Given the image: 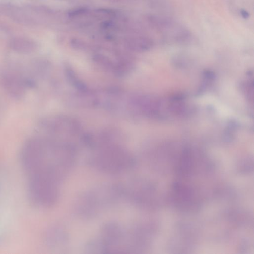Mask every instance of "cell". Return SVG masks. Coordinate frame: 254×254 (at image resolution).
Instances as JSON below:
<instances>
[{
    "label": "cell",
    "mask_w": 254,
    "mask_h": 254,
    "mask_svg": "<svg viewBox=\"0 0 254 254\" xmlns=\"http://www.w3.org/2000/svg\"><path fill=\"white\" fill-rule=\"evenodd\" d=\"M4 83L8 92L13 96L18 97L23 95L28 88L32 87L33 85L29 80L15 74L7 76Z\"/></svg>",
    "instance_id": "obj_4"
},
{
    "label": "cell",
    "mask_w": 254,
    "mask_h": 254,
    "mask_svg": "<svg viewBox=\"0 0 254 254\" xmlns=\"http://www.w3.org/2000/svg\"><path fill=\"white\" fill-rule=\"evenodd\" d=\"M66 230L61 226L56 227L50 232V243L54 246H63L67 242L68 236Z\"/></svg>",
    "instance_id": "obj_6"
},
{
    "label": "cell",
    "mask_w": 254,
    "mask_h": 254,
    "mask_svg": "<svg viewBox=\"0 0 254 254\" xmlns=\"http://www.w3.org/2000/svg\"><path fill=\"white\" fill-rule=\"evenodd\" d=\"M75 150L40 138H32L23 145L21 161L28 179L31 200L36 206L49 208L57 203L60 185L76 162Z\"/></svg>",
    "instance_id": "obj_1"
},
{
    "label": "cell",
    "mask_w": 254,
    "mask_h": 254,
    "mask_svg": "<svg viewBox=\"0 0 254 254\" xmlns=\"http://www.w3.org/2000/svg\"><path fill=\"white\" fill-rule=\"evenodd\" d=\"M88 12L86 7H80L74 8L68 12V16L70 18H76L85 15Z\"/></svg>",
    "instance_id": "obj_7"
},
{
    "label": "cell",
    "mask_w": 254,
    "mask_h": 254,
    "mask_svg": "<svg viewBox=\"0 0 254 254\" xmlns=\"http://www.w3.org/2000/svg\"><path fill=\"white\" fill-rule=\"evenodd\" d=\"M240 13L241 16L244 19H248L250 17L249 13L247 12V10H244V9H241L240 11Z\"/></svg>",
    "instance_id": "obj_8"
},
{
    "label": "cell",
    "mask_w": 254,
    "mask_h": 254,
    "mask_svg": "<svg viewBox=\"0 0 254 254\" xmlns=\"http://www.w3.org/2000/svg\"><path fill=\"white\" fill-rule=\"evenodd\" d=\"M90 166L101 173L117 175L131 170L135 161L131 153L117 145H101L88 161Z\"/></svg>",
    "instance_id": "obj_3"
},
{
    "label": "cell",
    "mask_w": 254,
    "mask_h": 254,
    "mask_svg": "<svg viewBox=\"0 0 254 254\" xmlns=\"http://www.w3.org/2000/svg\"><path fill=\"white\" fill-rule=\"evenodd\" d=\"M123 199L122 185H100L79 196L74 205V211L80 218L93 219Z\"/></svg>",
    "instance_id": "obj_2"
},
{
    "label": "cell",
    "mask_w": 254,
    "mask_h": 254,
    "mask_svg": "<svg viewBox=\"0 0 254 254\" xmlns=\"http://www.w3.org/2000/svg\"><path fill=\"white\" fill-rule=\"evenodd\" d=\"M125 44L132 49H148L151 44V40L144 36H130L125 39Z\"/></svg>",
    "instance_id": "obj_5"
}]
</instances>
